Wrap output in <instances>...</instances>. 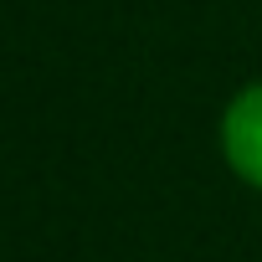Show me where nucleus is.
Instances as JSON below:
<instances>
[{
    "instance_id": "obj_1",
    "label": "nucleus",
    "mask_w": 262,
    "mask_h": 262,
    "mask_svg": "<svg viewBox=\"0 0 262 262\" xmlns=\"http://www.w3.org/2000/svg\"><path fill=\"white\" fill-rule=\"evenodd\" d=\"M226 160L236 165V175H247L252 185H262V82L247 88L231 108H226Z\"/></svg>"
}]
</instances>
